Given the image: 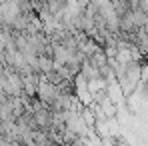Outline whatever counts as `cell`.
Instances as JSON below:
<instances>
[{
	"instance_id": "cell-1",
	"label": "cell",
	"mask_w": 148,
	"mask_h": 146,
	"mask_svg": "<svg viewBox=\"0 0 148 146\" xmlns=\"http://www.w3.org/2000/svg\"><path fill=\"white\" fill-rule=\"evenodd\" d=\"M142 30H144V32L148 34V18H146V22H144V26H142Z\"/></svg>"
}]
</instances>
